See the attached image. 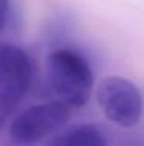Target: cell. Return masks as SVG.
Listing matches in <instances>:
<instances>
[{"label":"cell","mask_w":144,"mask_h":146,"mask_svg":"<svg viewBox=\"0 0 144 146\" xmlns=\"http://www.w3.org/2000/svg\"><path fill=\"white\" fill-rule=\"evenodd\" d=\"M48 81L59 101L71 109L84 107L88 103L95 86V75L90 62L81 51L70 47L53 50L47 58Z\"/></svg>","instance_id":"obj_1"},{"label":"cell","mask_w":144,"mask_h":146,"mask_svg":"<svg viewBox=\"0 0 144 146\" xmlns=\"http://www.w3.org/2000/svg\"><path fill=\"white\" fill-rule=\"evenodd\" d=\"M96 101L104 117L119 127L132 129L141 121L143 95L138 86L124 76L102 79L96 87Z\"/></svg>","instance_id":"obj_2"},{"label":"cell","mask_w":144,"mask_h":146,"mask_svg":"<svg viewBox=\"0 0 144 146\" xmlns=\"http://www.w3.org/2000/svg\"><path fill=\"white\" fill-rule=\"evenodd\" d=\"M70 112L71 107L59 100L26 107L11 121L9 138L17 146H34L59 129Z\"/></svg>","instance_id":"obj_3"},{"label":"cell","mask_w":144,"mask_h":146,"mask_svg":"<svg viewBox=\"0 0 144 146\" xmlns=\"http://www.w3.org/2000/svg\"><path fill=\"white\" fill-rule=\"evenodd\" d=\"M43 146H107V140L98 126L79 124L48 138Z\"/></svg>","instance_id":"obj_5"},{"label":"cell","mask_w":144,"mask_h":146,"mask_svg":"<svg viewBox=\"0 0 144 146\" xmlns=\"http://www.w3.org/2000/svg\"><path fill=\"white\" fill-rule=\"evenodd\" d=\"M33 79V64L23 48L0 44V101L16 109L26 95Z\"/></svg>","instance_id":"obj_4"},{"label":"cell","mask_w":144,"mask_h":146,"mask_svg":"<svg viewBox=\"0 0 144 146\" xmlns=\"http://www.w3.org/2000/svg\"><path fill=\"white\" fill-rule=\"evenodd\" d=\"M11 11V0H0V31L5 28Z\"/></svg>","instance_id":"obj_6"},{"label":"cell","mask_w":144,"mask_h":146,"mask_svg":"<svg viewBox=\"0 0 144 146\" xmlns=\"http://www.w3.org/2000/svg\"><path fill=\"white\" fill-rule=\"evenodd\" d=\"M16 109H12L11 106H8L6 103L0 101V131L3 129V126L6 124V121H8V118L12 115V112H14Z\"/></svg>","instance_id":"obj_7"}]
</instances>
